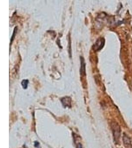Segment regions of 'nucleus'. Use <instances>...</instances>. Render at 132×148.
Segmentation results:
<instances>
[{"label":"nucleus","mask_w":132,"mask_h":148,"mask_svg":"<svg viewBox=\"0 0 132 148\" xmlns=\"http://www.w3.org/2000/svg\"><path fill=\"white\" fill-rule=\"evenodd\" d=\"M21 84H22L23 88L24 89H26L27 86H28V80H27V79L23 80L22 83H21Z\"/></svg>","instance_id":"20e7f679"},{"label":"nucleus","mask_w":132,"mask_h":148,"mask_svg":"<svg viewBox=\"0 0 132 148\" xmlns=\"http://www.w3.org/2000/svg\"><path fill=\"white\" fill-rule=\"evenodd\" d=\"M104 44V40L103 38H100L97 40L95 45V50L99 51L103 47Z\"/></svg>","instance_id":"7ed1b4c3"},{"label":"nucleus","mask_w":132,"mask_h":148,"mask_svg":"<svg viewBox=\"0 0 132 148\" xmlns=\"http://www.w3.org/2000/svg\"><path fill=\"white\" fill-rule=\"evenodd\" d=\"M123 141L124 145L126 148H129L132 145L130 138L125 133L123 134Z\"/></svg>","instance_id":"f03ea898"},{"label":"nucleus","mask_w":132,"mask_h":148,"mask_svg":"<svg viewBox=\"0 0 132 148\" xmlns=\"http://www.w3.org/2000/svg\"></svg>","instance_id":"39448f33"},{"label":"nucleus","mask_w":132,"mask_h":148,"mask_svg":"<svg viewBox=\"0 0 132 148\" xmlns=\"http://www.w3.org/2000/svg\"><path fill=\"white\" fill-rule=\"evenodd\" d=\"M111 128L114 142L115 144H118L121 136L120 126L118 123L113 121L111 123Z\"/></svg>","instance_id":"f257e3e1"}]
</instances>
